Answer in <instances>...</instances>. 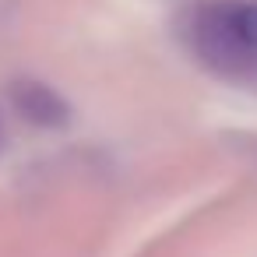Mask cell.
<instances>
[{
    "label": "cell",
    "mask_w": 257,
    "mask_h": 257,
    "mask_svg": "<svg viewBox=\"0 0 257 257\" xmlns=\"http://www.w3.org/2000/svg\"><path fill=\"white\" fill-rule=\"evenodd\" d=\"M194 53L232 81H257V4H208L190 22Z\"/></svg>",
    "instance_id": "6da1fadb"
},
{
    "label": "cell",
    "mask_w": 257,
    "mask_h": 257,
    "mask_svg": "<svg viewBox=\"0 0 257 257\" xmlns=\"http://www.w3.org/2000/svg\"><path fill=\"white\" fill-rule=\"evenodd\" d=\"M11 102H15V109H18L29 123H36V127H64L67 116H71L67 102H64L50 85H43V81H36V78L15 81V85H11Z\"/></svg>",
    "instance_id": "7a4b0ae2"
},
{
    "label": "cell",
    "mask_w": 257,
    "mask_h": 257,
    "mask_svg": "<svg viewBox=\"0 0 257 257\" xmlns=\"http://www.w3.org/2000/svg\"><path fill=\"white\" fill-rule=\"evenodd\" d=\"M0 148H4V123H0Z\"/></svg>",
    "instance_id": "3957f363"
}]
</instances>
